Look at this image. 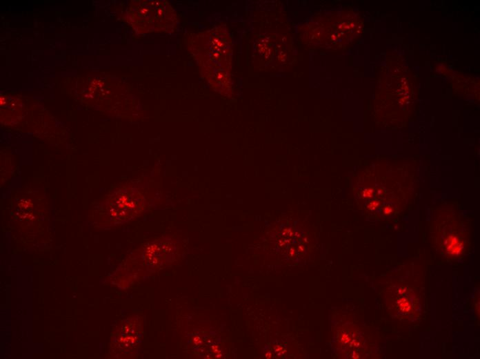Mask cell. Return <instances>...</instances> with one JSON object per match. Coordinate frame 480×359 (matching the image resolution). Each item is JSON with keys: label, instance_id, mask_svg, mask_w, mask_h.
Here are the masks:
<instances>
[{"label": "cell", "instance_id": "cell-1", "mask_svg": "<svg viewBox=\"0 0 480 359\" xmlns=\"http://www.w3.org/2000/svg\"><path fill=\"white\" fill-rule=\"evenodd\" d=\"M437 214L432 224L435 246L448 260L462 257L470 246L467 225L454 211H444Z\"/></svg>", "mask_w": 480, "mask_h": 359}, {"label": "cell", "instance_id": "cell-2", "mask_svg": "<svg viewBox=\"0 0 480 359\" xmlns=\"http://www.w3.org/2000/svg\"><path fill=\"white\" fill-rule=\"evenodd\" d=\"M386 307L391 316L402 322L419 317L421 308V290L411 282L395 280L385 291Z\"/></svg>", "mask_w": 480, "mask_h": 359}]
</instances>
